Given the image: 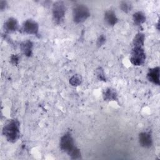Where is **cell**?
I'll list each match as a JSON object with an SVG mask.
<instances>
[{"mask_svg":"<svg viewBox=\"0 0 160 160\" xmlns=\"http://www.w3.org/2000/svg\"><path fill=\"white\" fill-rule=\"evenodd\" d=\"M59 147L61 150L68 154L72 159H78L81 158L80 149L76 147L74 138L69 132L65 133L61 136Z\"/></svg>","mask_w":160,"mask_h":160,"instance_id":"obj_1","label":"cell"},{"mask_svg":"<svg viewBox=\"0 0 160 160\" xmlns=\"http://www.w3.org/2000/svg\"><path fill=\"white\" fill-rule=\"evenodd\" d=\"M2 134L8 142H16L20 137L19 121L16 119L10 120L3 127Z\"/></svg>","mask_w":160,"mask_h":160,"instance_id":"obj_2","label":"cell"},{"mask_svg":"<svg viewBox=\"0 0 160 160\" xmlns=\"http://www.w3.org/2000/svg\"><path fill=\"white\" fill-rule=\"evenodd\" d=\"M90 16L89 9L85 4H76L72 9V18L76 24L84 22Z\"/></svg>","mask_w":160,"mask_h":160,"instance_id":"obj_3","label":"cell"},{"mask_svg":"<svg viewBox=\"0 0 160 160\" xmlns=\"http://www.w3.org/2000/svg\"><path fill=\"white\" fill-rule=\"evenodd\" d=\"M66 7L63 1H56L52 4V20L56 24H61L64 19Z\"/></svg>","mask_w":160,"mask_h":160,"instance_id":"obj_4","label":"cell"},{"mask_svg":"<svg viewBox=\"0 0 160 160\" xmlns=\"http://www.w3.org/2000/svg\"><path fill=\"white\" fill-rule=\"evenodd\" d=\"M146 52L143 47H133L131 52L130 61L136 66L142 65L146 61Z\"/></svg>","mask_w":160,"mask_h":160,"instance_id":"obj_5","label":"cell"},{"mask_svg":"<svg viewBox=\"0 0 160 160\" xmlns=\"http://www.w3.org/2000/svg\"><path fill=\"white\" fill-rule=\"evenodd\" d=\"M21 30L23 32L28 34H32L36 36L39 35V24L31 19L26 20L22 24Z\"/></svg>","mask_w":160,"mask_h":160,"instance_id":"obj_6","label":"cell"},{"mask_svg":"<svg viewBox=\"0 0 160 160\" xmlns=\"http://www.w3.org/2000/svg\"><path fill=\"white\" fill-rule=\"evenodd\" d=\"M138 139L140 145L144 148H149L153 144L152 138L150 132L144 131L140 132Z\"/></svg>","mask_w":160,"mask_h":160,"instance_id":"obj_7","label":"cell"},{"mask_svg":"<svg viewBox=\"0 0 160 160\" xmlns=\"http://www.w3.org/2000/svg\"><path fill=\"white\" fill-rule=\"evenodd\" d=\"M159 67L156 66L152 68H150L147 73V79L151 82L159 86Z\"/></svg>","mask_w":160,"mask_h":160,"instance_id":"obj_8","label":"cell"},{"mask_svg":"<svg viewBox=\"0 0 160 160\" xmlns=\"http://www.w3.org/2000/svg\"><path fill=\"white\" fill-rule=\"evenodd\" d=\"M4 29L7 32H15L19 29V25L18 20L12 17L9 18L4 23Z\"/></svg>","mask_w":160,"mask_h":160,"instance_id":"obj_9","label":"cell"},{"mask_svg":"<svg viewBox=\"0 0 160 160\" xmlns=\"http://www.w3.org/2000/svg\"><path fill=\"white\" fill-rule=\"evenodd\" d=\"M20 49L24 56L28 58L31 57L32 55L33 42L29 39L23 41L20 44Z\"/></svg>","mask_w":160,"mask_h":160,"instance_id":"obj_10","label":"cell"},{"mask_svg":"<svg viewBox=\"0 0 160 160\" xmlns=\"http://www.w3.org/2000/svg\"><path fill=\"white\" fill-rule=\"evenodd\" d=\"M103 99L106 101H118V94L116 89L112 88H107L102 92Z\"/></svg>","mask_w":160,"mask_h":160,"instance_id":"obj_11","label":"cell"},{"mask_svg":"<svg viewBox=\"0 0 160 160\" xmlns=\"http://www.w3.org/2000/svg\"><path fill=\"white\" fill-rule=\"evenodd\" d=\"M104 18L105 22L110 26H114L119 21L116 13L111 9L108 10L104 12Z\"/></svg>","mask_w":160,"mask_h":160,"instance_id":"obj_12","label":"cell"},{"mask_svg":"<svg viewBox=\"0 0 160 160\" xmlns=\"http://www.w3.org/2000/svg\"><path fill=\"white\" fill-rule=\"evenodd\" d=\"M146 19L145 14L142 11H137L133 14L132 20L134 25L141 26L143 24Z\"/></svg>","mask_w":160,"mask_h":160,"instance_id":"obj_13","label":"cell"},{"mask_svg":"<svg viewBox=\"0 0 160 160\" xmlns=\"http://www.w3.org/2000/svg\"><path fill=\"white\" fill-rule=\"evenodd\" d=\"M145 36L142 32L137 33L132 40L134 47H143L144 45Z\"/></svg>","mask_w":160,"mask_h":160,"instance_id":"obj_14","label":"cell"},{"mask_svg":"<svg viewBox=\"0 0 160 160\" xmlns=\"http://www.w3.org/2000/svg\"><path fill=\"white\" fill-rule=\"evenodd\" d=\"M82 82V78L80 74H76L69 79L70 85L74 87H77L81 85Z\"/></svg>","mask_w":160,"mask_h":160,"instance_id":"obj_15","label":"cell"},{"mask_svg":"<svg viewBox=\"0 0 160 160\" xmlns=\"http://www.w3.org/2000/svg\"><path fill=\"white\" fill-rule=\"evenodd\" d=\"M95 74L99 81H103V82H106L107 79L106 77V74L104 72V70L102 67H98V68L96 69L95 71Z\"/></svg>","mask_w":160,"mask_h":160,"instance_id":"obj_16","label":"cell"},{"mask_svg":"<svg viewBox=\"0 0 160 160\" xmlns=\"http://www.w3.org/2000/svg\"><path fill=\"white\" fill-rule=\"evenodd\" d=\"M132 6L131 3L128 1H121L120 3V9L125 13H128L131 11Z\"/></svg>","mask_w":160,"mask_h":160,"instance_id":"obj_17","label":"cell"},{"mask_svg":"<svg viewBox=\"0 0 160 160\" xmlns=\"http://www.w3.org/2000/svg\"><path fill=\"white\" fill-rule=\"evenodd\" d=\"M106 41V37L104 34H101L98 38L96 41V46L98 48L101 47Z\"/></svg>","mask_w":160,"mask_h":160,"instance_id":"obj_18","label":"cell"},{"mask_svg":"<svg viewBox=\"0 0 160 160\" xmlns=\"http://www.w3.org/2000/svg\"><path fill=\"white\" fill-rule=\"evenodd\" d=\"M19 60L20 56L19 54H12L10 56V62L14 66L18 65Z\"/></svg>","mask_w":160,"mask_h":160,"instance_id":"obj_19","label":"cell"},{"mask_svg":"<svg viewBox=\"0 0 160 160\" xmlns=\"http://www.w3.org/2000/svg\"><path fill=\"white\" fill-rule=\"evenodd\" d=\"M8 2L6 1H0V9L1 11L5 10L8 8Z\"/></svg>","mask_w":160,"mask_h":160,"instance_id":"obj_20","label":"cell"}]
</instances>
